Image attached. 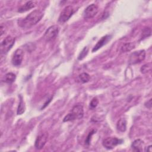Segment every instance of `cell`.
<instances>
[{
	"label": "cell",
	"mask_w": 152,
	"mask_h": 152,
	"mask_svg": "<svg viewBox=\"0 0 152 152\" xmlns=\"http://www.w3.org/2000/svg\"><path fill=\"white\" fill-rule=\"evenodd\" d=\"M98 103H99V100H98V99H97V98H96V97L93 98V99L91 100V101L90 102V104H89V107H90V109H91V110H92V109H94L97 106Z\"/></svg>",
	"instance_id": "22"
},
{
	"label": "cell",
	"mask_w": 152,
	"mask_h": 152,
	"mask_svg": "<svg viewBox=\"0 0 152 152\" xmlns=\"http://www.w3.org/2000/svg\"><path fill=\"white\" fill-rule=\"evenodd\" d=\"M135 48V45L132 42H126L122 45L121 48V52H126L131 51Z\"/></svg>",
	"instance_id": "15"
},
{
	"label": "cell",
	"mask_w": 152,
	"mask_h": 152,
	"mask_svg": "<svg viewBox=\"0 0 152 152\" xmlns=\"http://www.w3.org/2000/svg\"><path fill=\"white\" fill-rule=\"evenodd\" d=\"M124 140L119 139L116 137H107L104 139L102 141V144L104 147L108 150H111L115 148L118 145L123 143Z\"/></svg>",
	"instance_id": "4"
},
{
	"label": "cell",
	"mask_w": 152,
	"mask_h": 152,
	"mask_svg": "<svg viewBox=\"0 0 152 152\" xmlns=\"http://www.w3.org/2000/svg\"><path fill=\"white\" fill-rule=\"evenodd\" d=\"M96 130L93 129L90 132H89L88 135H87V138H86V140H85V143H86V144H87V145H89V144H90L91 137H92V135L96 132Z\"/></svg>",
	"instance_id": "23"
},
{
	"label": "cell",
	"mask_w": 152,
	"mask_h": 152,
	"mask_svg": "<svg viewBox=\"0 0 152 152\" xmlns=\"http://www.w3.org/2000/svg\"><path fill=\"white\" fill-rule=\"evenodd\" d=\"M74 13V8L72 6L68 5L65 7L62 11L61 12V14L58 18V21L64 23L67 21Z\"/></svg>",
	"instance_id": "6"
},
{
	"label": "cell",
	"mask_w": 152,
	"mask_h": 152,
	"mask_svg": "<svg viewBox=\"0 0 152 152\" xmlns=\"http://www.w3.org/2000/svg\"><path fill=\"white\" fill-rule=\"evenodd\" d=\"M16 78L15 75L12 72H8L5 76V81L7 83H13Z\"/></svg>",
	"instance_id": "17"
},
{
	"label": "cell",
	"mask_w": 152,
	"mask_h": 152,
	"mask_svg": "<svg viewBox=\"0 0 152 152\" xmlns=\"http://www.w3.org/2000/svg\"><path fill=\"white\" fill-rule=\"evenodd\" d=\"M88 52V49L87 47H84L83 49L81 50V52L80 53L78 56V60H82L87 55Z\"/></svg>",
	"instance_id": "21"
},
{
	"label": "cell",
	"mask_w": 152,
	"mask_h": 152,
	"mask_svg": "<svg viewBox=\"0 0 152 152\" xmlns=\"http://www.w3.org/2000/svg\"><path fill=\"white\" fill-rule=\"evenodd\" d=\"M83 115L84 110L83 106L80 104H77L72 107L71 112L64 117L63 121L65 122L72 121L75 119H80L83 117Z\"/></svg>",
	"instance_id": "2"
},
{
	"label": "cell",
	"mask_w": 152,
	"mask_h": 152,
	"mask_svg": "<svg viewBox=\"0 0 152 152\" xmlns=\"http://www.w3.org/2000/svg\"><path fill=\"white\" fill-rule=\"evenodd\" d=\"M145 151H151V145H149L147 148H146V149L145 150Z\"/></svg>",
	"instance_id": "25"
},
{
	"label": "cell",
	"mask_w": 152,
	"mask_h": 152,
	"mask_svg": "<svg viewBox=\"0 0 152 152\" xmlns=\"http://www.w3.org/2000/svg\"><path fill=\"white\" fill-rule=\"evenodd\" d=\"M48 134L47 133H42L40 135H39L37 137L35 141L34 146L38 150L43 148L48 141Z\"/></svg>",
	"instance_id": "10"
},
{
	"label": "cell",
	"mask_w": 152,
	"mask_h": 152,
	"mask_svg": "<svg viewBox=\"0 0 152 152\" xmlns=\"http://www.w3.org/2000/svg\"><path fill=\"white\" fill-rule=\"evenodd\" d=\"M144 105H145V106L146 107H147V108H148V109H151V105H152V104H151V99H149V100L147 101V102L144 103Z\"/></svg>",
	"instance_id": "24"
},
{
	"label": "cell",
	"mask_w": 152,
	"mask_h": 152,
	"mask_svg": "<svg viewBox=\"0 0 152 152\" xmlns=\"http://www.w3.org/2000/svg\"><path fill=\"white\" fill-rule=\"evenodd\" d=\"M143 145L144 141L141 139H137L132 142L131 148L135 151H142Z\"/></svg>",
	"instance_id": "13"
},
{
	"label": "cell",
	"mask_w": 152,
	"mask_h": 152,
	"mask_svg": "<svg viewBox=\"0 0 152 152\" xmlns=\"http://www.w3.org/2000/svg\"><path fill=\"white\" fill-rule=\"evenodd\" d=\"M111 35L107 34L103 37H102L96 43V45L94 46V48L92 49V52H94L99 50L100 48H101L102 46H103L104 45H106L110 39H111Z\"/></svg>",
	"instance_id": "11"
},
{
	"label": "cell",
	"mask_w": 152,
	"mask_h": 152,
	"mask_svg": "<svg viewBox=\"0 0 152 152\" xmlns=\"http://www.w3.org/2000/svg\"><path fill=\"white\" fill-rule=\"evenodd\" d=\"M20 103L18 104V109L17 110V115H22L24 111H25V104L24 103L23 100V97L21 96H20Z\"/></svg>",
	"instance_id": "16"
},
{
	"label": "cell",
	"mask_w": 152,
	"mask_h": 152,
	"mask_svg": "<svg viewBox=\"0 0 152 152\" xmlns=\"http://www.w3.org/2000/svg\"><path fill=\"white\" fill-rule=\"evenodd\" d=\"M98 12V7L96 5L92 4L88 5L83 12V17L86 19L94 17Z\"/></svg>",
	"instance_id": "8"
},
{
	"label": "cell",
	"mask_w": 152,
	"mask_h": 152,
	"mask_svg": "<svg viewBox=\"0 0 152 152\" xmlns=\"http://www.w3.org/2000/svg\"><path fill=\"white\" fill-rule=\"evenodd\" d=\"M15 39L11 36H7L1 43V52L2 53H7L13 46Z\"/></svg>",
	"instance_id": "5"
},
{
	"label": "cell",
	"mask_w": 152,
	"mask_h": 152,
	"mask_svg": "<svg viewBox=\"0 0 152 152\" xmlns=\"http://www.w3.org/2000/svg\"><path fill=\"white\" fill-rule=\"evenodd\" d=\"M43 16L42 11L35 10L28 14L24 18L18 21V26L23 29H28L39 23Z\"/></svg>",
	"instance_id": "1"
},
{
	"label": "cell",
	"mask_w": 152,
	"mask_h": 152,
	"mask_svg": "<svg viewBox=\"0 0 152 152\" xmlns=\"http://www.w3.org/2000/svg\"><path fill=\"white\" fill-rule=\"evenodd\" d=\"M151 64L148 63V64H144V65H142L140 68V71H141V73L146 74L148 72L151 71Z\"/></svg>",
	"instance_id": "19"
},
{
	"label": "cell",
	"mask_w": 152,
	"mask_h": 152,
	"mask_svg": "<svg viewBox=\"0 0 152 152\" xmlns=\"http://www.w3.org/2000/svg\"><path fill=\"white\" fill-rule=\"evenodd\" d=\"M35 5H36V2L34 1H27L26 3H25L24 5H23L18 8V12H26L30 10V9L34 8L35 7Z\"/></svg>",
	"instance_id": "12"
},
{
	"label": "cell",
	"mask_w": 152,
	"mask_h": 152,
	"mask_svg": "<svg viewBox=\"0 0 152 152\" xmlns=\"http://www.w3.org/2000/svg\"><path fill=\"white\" fill-rule=\"evenodd\" d=\"M116 128L121 132H125L126 129V121L124 118H121L117 122Z\"/></svg>",
	"instance_id": "14"
},
{
	"label": "cell",
	"mask_w": 152,
	"mask_h": 152,
	"mask_svg": "<svg viewBox=\"0 0 152 152\" xmlns=\"http://www.w3.org/2000/svg\"><path fill=\"white\" fill-rule=\"evenodd\" d=\"M59 27L57 26H52L49 27L45 31L43 38L46 42H50L54 40L58 36Z\"/></svg>",
	"instance_id": "7"
},
{
	"label": "cell",
	"mask_w": 152,
	"mask_h": 152,
	"mask_svg": "<svg viewBox=\"0 0 152 152\" xmlns=\"http://www.w3.org/2000/svg\"><path fill=\"white\" fill-rule=\"evenodd\" d=\"M79 78L82 83H87L89 81V80L90 79V76L87 73L83 72L79 75Z\"/></svg>",
	"instance_id": "18"
},
{
	"label": "cell",
	"mask_w": 152,
	"mask_h": 152,
	"mask_svg": "<svg viewBox=\"0 0 152 152\" xmlns=\"http://www.w3.org/2000/svg\"><path fill=\"white\" fill-rule=\"evenodd\" d=\"M24 57V52L21 49H17L12 58L11 62L13 65L19 66L21 65Z\"/></svg>",
	"instance_id": "9"
},
{
	"label": "cell",
	"mask_w": 152,
	"mask_h": 152,
	"mask_svg": "<svg viewBox=\"0 0 152 152\" xmlns=\"http://www.w3.org/2000/svg\"><path fill=\"white\" fill-rule=\"evenodd\" d=\"M145 58V52L144 50H140L132 52L128 59L129 65H135L141 62Z\"/></svg>",
	"instance_id": "3"
},
{
	"label": "cell",
	"mask_w": 152,
	"mask_h": 152,
	"mask_svg": "<svg viewBox=\"0 0 152 152\" xmlns=\"http://www.w3.org/2000/svg\"><path fill=\"white\" fill-rule=\"evenodd\" d=\"M151 28L150 27H146L145 28L143 29L142 33H141V39H145L148 36H150L151 35Z\"/></svg>",
	"instance_id": "20"
}]
</instances>
